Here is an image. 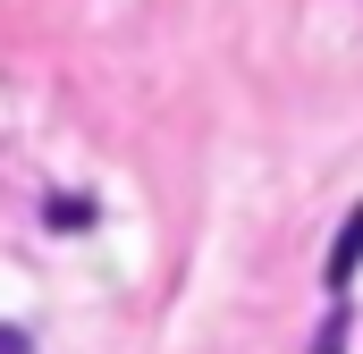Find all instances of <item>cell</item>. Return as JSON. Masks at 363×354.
Instances as JSON below:
<instances>
[{
    "label": "cell",
    "instance_id": "obj_1",
    "mask_svg": "<svg viewBox=\"0 0 363 354\" xmlns=\"http://www.w3.org/2000/svg\"><path fill=\"white\" fill-rule=\"evenodd\" d=\"M363 270V211H347V236H338V245H330V262H321V287H330V295H338V287H347V278H355Z\"/></svg>",
    "mask_w": 363,
    "mask_h": 354
},
{
    "label": "cell",
    "instance_id": "obj_4",
    "mask_svg": "<svg viewBox=\"0 0 363 354\" xmlns=\"http://www.w3.org/2000/svg\"><path fill=\"white\" fill-rule=\"evenodd\" d=\"M0 354H34V338L26 329H0Z\"/></svg>",
    "mask_w": 363,
    "mask_h": 354
},
{
    "label": "cell",
    "instance_id": "obj_3",
    "mask_svg": "<svg viewBox=\"0 0 363 354\" xmlns=\"http://www.w3.org/2000/svg\"><path fill=\"white\" fill-rule=\"evenodd\" d=\"M313 354H347V312H338V321H330V329L313 338Z\"/></svg>",
    "mask_w": 363,
    "mask_h": 354
},
{
    "label": "cell",
    "instance_id": "obj_2",
    "mask_svg": "<svg viewBox=\"0 0 363 354\" xmlns=\"http://www.w3.org/2000/svg\"><path fill=\"white\" fill-rule=\"evenodd\" d=\"M43 219H51V228L68 236V228H93V202H85V194H60V202H51Z\"/></svg>",
    "mask_w": 363,
    "mask_h": 354
}]
</instances>
